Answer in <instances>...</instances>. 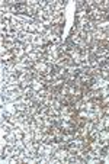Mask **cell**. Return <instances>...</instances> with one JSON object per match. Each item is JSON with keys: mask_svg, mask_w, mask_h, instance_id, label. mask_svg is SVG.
<instances>
[{"mask_svg": "<svg viewBox=\"0 0 109 164\" xmlns=\"http://www.w3.org/2000/svg\"><path fill=\"white\" fill-rule=\"evenodd\" d=\"M64 23H66L64 15L61 13V12H54V16H52V25H60V26H63Z\"/></svg>", "mask_w": 109, "mask_h": 164, "instance_id": "6da1fadb", "label": "cell"}, {"mask_svg": "<svg viewBox=\"0 0 109 164\" xmlns=\"http://www.w3.org/2000/svg\"><path fill=\"white\" fill-rule=\"evenodd\" d=\"M54 157L55 158H58V160H67V157H68V151L67 150H64V148H58V150L54 153Z\"/></svg>", "mask_w": 109, "mask_h": 164, "instance_id": "7a4b0ae2", "label": "cell"}, {"mask_svg": "<svg viewBox=\"0 0 109 164\" xmlns=\"http://www.w3.org/2000/svg\"><path fill=\"white\" fill-rule=\"evenodd\" d=\"M48 32H51V35H60L63 34V26H60V25H52V26L48 29Z\"/></svg>", "mask_w": 109, "mask_h": 164, "instance_id": "3957f363", "label": "cell"}, {"mask_svg": "<svg viewBox=\"0 0 109 164\" xmlns=\"http://www.w3.org/2000/svg\"><path fill=\"white\" fill-rule=\"evenodd\" d=\"M31 87L34 89V92H41V90L45 89V86H44V83H41V81H35V80H32V84Z\"/></svg>", "mask_w": 109, "mask_h": 164, "instance_id": "277c9868", "label": "cell"}, {"mask_svg": "<svg viewBox=\"0 0 109 164\" xmlns=\"http://www.w3.org/2000/svg\"><path fill=\"white\" fill-rule=\"evenodd\" d=\"M54 135H52V134L51 132H48V134H45V135H44V138H42V142H44V144H47V145H50V144H52V142H54Z\"/></svg>", "mask_w": 109, "mask_h": 164, "instance_id": "5b68a950", "label": "cell"}, {"mask_svg": "<svg viewBox=\"0 0 109 164\" xmlns=\"http://www.w3.org/2000/svg\"><path fill=\"white\" fill-rule=\"evenodd\" d=\"M100 139H109V129L100 131Z\"/></svg>", "mask_w": 109, "mask_h": 164, "instance_id": "8992f818", "label": "cell"}]
</instances>
